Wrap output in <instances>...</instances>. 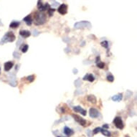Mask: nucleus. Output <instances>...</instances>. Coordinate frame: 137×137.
Wrapping results in <instances>:
<instances>
[{"label":"nucleus","instance_id":"9d476101","mask_svg":"<svg viewBox=\"0 0 137 137\" xmlns=\"http://www.w3.org/2000/svg\"><path fill=\"white\" fill-rule=\"evenodd\" d=\"M19 34L23 37V38H27L31 35V32L28 30H20Z\"/></svg>","mask_w":137,"mask_h":137},{"label":"nucleus","instance_id":"9b49d317","mask_svg":"<svg viewBox=\"0 0 137 137\" xmlns=\"http://www.w3.org/2000/svg\"><path fill=\"white\" fill-rule=\"evenodd\" d=\"M63 132H64V134H65L66 136H68V137L72 136V135L74 134V131H73V129H70V128H68V126H65V127L64 128V131H63Z\"/></svg>","mask_w":137,"mask_h":137},{"label":"nucleus","instance_id":"f8f14e48","mask_svg":"<svg viewBox=\"0 0 137 137\" xmlns=\"http://www.w3.org/2000/svg\"><path fill=\"white\" fill-rule=\"evenodd\" d=\"M23 21L25 22V23L27 24V26H30L32 23V19L31 17V15H27V17H25L23 19Z\"/></svg>","mask_w":137,"mask_h":137},{"label":"nucleus","instance_id":"4be33fe9","mask_svg":"<svg viewBox=\"0 0 137 137\" xmlns=\"http://www.w3.org/2000/svg\"><path fill=\"white\" fill-rule=\"evenodd\" d=\"M34 76H30L27 77V80L28 82H30V83L33 82V81H34Z\"/></svg>","mask_w":137,"mask_h":137},{"label":"nucleus","instance_id":"a878e982","mask_svg":"<svg viewBox=\"0 0 137 137\" xmlns=\"http://www.w3.org/2000/svg\"><path fill=\"white\" fill-rule=\"evenodd\" d=\"M103 129H107L109 128V126H108V124H104V125L103 126Z\"/></svg>","mask_w":137,"mask_h":137},{"label":"nucleus","instance_id":"393cba45","mask_svg":"<svg viewBox=\"0 0 137 137\" xmlns=\"http://www.w3.org/2000/svg\"><path fill=\"white\" fill-rule=\"evenodd\" d=\"M101 128L100 127H97V128H95V129H93V134H97L98 133H99V132H101Z\"/></svg>","mask_w":137,"mask_h":137},{"label":"nucleus","instance_id":"412c9836","mask_svg":"<svg viewBox=\"0 0 137 137\" xmlns=\"http://www.w3.org/2000/svg\"><path fill=\"white\" fill-rule=\"evenodd\" d=\"M97 67L101 69L104 68V67H105V63L103 62H97Z\"/></svg>","mask_w":137,"mask_h":137},{"label":"nucleus","instance_id":"b1692460","mask_svg":"<svg viewBox=\"0 0 137 137\" xmlns=\"http://www.w3.org/2000/svg\"><path fill=\"white\" fill-rule=\"evenodd\" d=\"M48 15H49V16L50 17H51L53 15V14H54V12H55V9H52V8H50L48 10Z\"/></svg>","mask_w":137,"mask_h":137},{"label":"nucleus","instance_id":"ddd939ff","mask_svg":"<svg viewBox=\"0 0 137 137\" xmlns=\"http://www.w3.org/2000/svg\"><path fill=\"white\" fill-rule=\"evenodd\" d=\"M84 80H88L90 82H93L95 80L94 76L92 74H86V76L83 78Z\"/></svg>","mask_w":137,"mask_h":137},{"label":"nucleus","instance_id":"5701e85b","mask_svg":"<svg viewBox=\"0 0 137 137\" xmlns=\"http://www.w3.org/2000/svg\"><path fill=\"white\" fill-rule=\"evenodd\" d=\"M101 45L102 47L106 48V49L108 48V43L107 41H103V42H102V43H101Z\"/></svg>","mask_w":137,"mask_h":137},{"label":"nucleus","instance_id":"7ed1b4c3","mask_svg":"<svg viewBox=\"0 0 137 137\" xmlns=\"http://www.w3.org/2000/svg\"><path fill=\"white\" fill-rule=\"evenodd\" d=\"M113 123L115 125V126L119 129H123L124 127V124L123 122L122 121V119L121 118L120 116H116L114 120H113Z\"/></svg>","mask_w":137,"mask_h":137},{"label":"nucleus","instance_id":"c85d7f7f","mask_svg":"<svg viewBox=\"0 0 137 137\" xmlns=\"http://www.w3.org/2000/svg\"></svg>","mask_w":137,"mask_h":137},{"label":"nucleus","instance_id":"20e7f679","mask_svg":"<svg viewBox=\"0 0 137 137\" xmlns=\"http://www.w3.org/2000/svg\"><path fill=\"white\" fill-rule=\"evenodd\" d=\"M74 27H75L76 29H79V28H88V29H91V24L89 22L83 21V22H77L76 24H75Z\"/></svg>","mask_w":137,"mask_h":137},{"label":"nucleus","instance_id":"f03ea898","mask_svg":"<svg viewBox=\"0 0 137 137\" xmlns=\"http://www.w3.org/2000/svg\"><path fill=\"white\" fill-rule=\"evenodd\" d=\"M34 19H35V24L37 25H43L46 22V15L45 14L42 12H37L35 14Z\"/></svg>","mask_w":137,"mask_h":137},{"label":"nucleus","instance_id":"39448f33","mask_svg":"<svg viewBox=\"0 0 137 137\" xmlns=\"http://www.w3.org/2000/svg\"><path fill=\"white\" fill-rule=\"evenodd\" d=\"M72 116H73V118L75 119V121H76V122H77L80 125H81L82 126H85L86 125L87 121H86L83 118L80 117V116H77L76 114H73Z\"/></svg>","mask_w":137,"mask_h":137},{"label":"nucleus","instance_id":"f257e3e1","mask_svg":"<svg viewBox=\"0 0 137 137\" xmlns=\"http://www.w3.org/2000/svg\"><path fill=\"white\" fill-rule=\"evenodd\" d=\"M15 35L13 34L12 32H8L7 34H5V35L2 37L1 40L0 41V44L3 45L6 43H12L14 42L15 40Z\"/></svg>","mask_w":137,"mask_h":137},{"label":"nucleus","instance_id":"6ab92c4d","mask_svg":"<svg viewBox=\"0 0 137 137\" xmlns=\"http://www.w3.org/2000/svg\"><path fill=\"white\" fill-rule=\"evenodd\" d=\"M106 79H107V80L108 81V82H113V80H114V77L113 76V75L111 74V73H109L108 76H107V77H106Z\"/></svg>","mask_w":137,"mask_h":137},{"label":"nucleus","instance_id":"bb28decb","mask_svg":"<svg viewBox=\"0 0 137 137\" xmlns=\"http://www.w3.org/2000/svg\"><path fill=\"white\" fill-rule=\"evenodd\" d=\"M129 137V136H126V137Z\"/></svg>","mask_w":137,"mask_h":137},{"label":"nucleus","instance_id":"1a4fd4ad","mask_svg":"<svg viewBox=\"0 0 137 137\" xmlns=\"http://www.w3.org/2000/svg\"><path fill=\"white\" fill-rule=\"evenodd\" d=\"M14 66V62L12 61H9L4 63V70L5 71H9L12 68V67Z\"/></svg>","mask_w":137,"mask_h":137},{"label":"nucleus","instance_id":"4468645a","mask_svg":"<svg viewBox=\"0 0 137 137\" xmlns=\"http://www.w3.org/2000/svg\"><path fill=\"white\" fill-rule=\"evenodd\" d=\"M123 98V95L121 93H119V94L116 95H114L112 97V100L113 101H116V102H119V101H121Z\"/></svg>","mask_w":137,"mask_h":137},{"label":"nucleus","instance_id":"2eb2a0df","mask_svg":"<svg viewBox=\"0 0 137 137\" xmlns=\"http://www.w3.org/2000/svg\"><path fill=\"white\" fill-rule=\"evenodd\" d=\"M87 99H88V101L89 102L93 103H96V101H97L96 98L95 97L94 95H88V98H87Z\"/></svg>","mask_w":137,"mask_h":137},{"label":"nucleus","instance_id":"a211bd4d","mask_svg":"<svg viewBox=\"0 0 137 137\" xmlns=\"http://www.w3.org/2000/svg\"><path fill=\"white\" fill-rule=\"evenodd\" d=\"M19 22H17V21H13L11 22V24L9 25V27L11 28H17L19 25Z\"/></svg>","mask_w":137,"mask_h":137},{"label":"nucleus","instance_id":"f3484780","mask_svg":"<svg viewBox=\"0 0 137 137\" xmlns=\"http://www.w3.org/2000/svg\"><path fill=\"white\" fill-rule=\"evenodd\" d=\"M50 8V4H49L48 3H46L45 4H43V6H42V7L39 10H40V12H44V11L48 10Z\"/></svg>","mask_w":137,"mask_h":137},{"label":"nucleus","instance_id":"423d86ee","mask_svg":"<svg viewBox=\"0 0 137 137\" xmlns=\"http://www.w3.org/2000/svg\"><path fill=\"white\" fill-rule=\"evenodd\" d=\"M89 115L91 118L96 119V118H98V116H100V113L97 109H95L94 108H91L89 110Z\"/></svg>","mask_w":137,"mask_h":137},{"label":"nucleus","instance_id":"0eeeda50","mask_svg":"<svg viewBox=\"0 0 137 137\" xmlns=\"http://www.w3.org/2000/svg\"><path fill=\"white\" fill-rule=\"evenodd\" d=\"M58 12L62 15H65L68 12V5L65 4H62L58 9Z\"/></svg>","mask_w":137,"mask_h":137},{"label":"nucleus","instance_id":"6e6552de","mask_svg":"<svg viewBox=\"0 0 137 137\" xmlns=\"http://www.w3.org/2000/svg\"><path fill=\"white\" fill-rule=\"evenodd\" d=\"M73 110L76 112H77V113H80L83 116H86V113H87V111L86 110L83 109L80 106H74L73 107Z\"/></svg>","mask_w":137,"mask_h":137},{"label":"nucleus","instance_id":"aec40b11","mask_svg":"<svg viewBox=\"0 0 137 137\" xmlns=\"http://www.w3.org/2000/svg\"><path fill=\"white\" fill-rule=\"evenodd\" d=\"M28 45H22V47H21V50H22V52H23V53H25L27 51V50H28Z\"/></svg>","mask_w":137,"mask_h":137},{"label":"nucleus","instance_id":"dca6fc26","mask_svg":"<svg viewBox=\"0 0 137 137\" xmlns=\"http://www.w3.org/2000/svg\"><path fill=\"white\" fill-rule=\"evenodd\" d=\"M101 132L103 134V135H104L105 137H111V132L108 131H107L106 129H101Z\"/></svg>","mask_w":137,"mask_h":137},{"label":"nucleus","instance_id":"cd10ccee","mask_svg":"<svg viewBox=\"0 0 137 137\" xmlns=\"http://www.w3.org/2000/svg\"><path fill=\"white\" fill-rule=\"evenodd\" d=\"M0 73H1V68H0Z\"/></svg>","mask_w":137,"mask_h":137}]
</instances>
